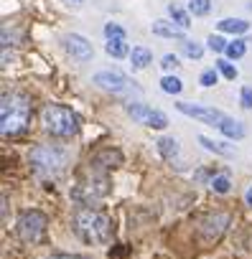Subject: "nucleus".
<instances>
[{
  "label": "nucleus",
  "mask_w": 252,
  "mask_h": 259,
  "mask_svg": "<svg viewBox=\"0 0 252 259\" xmlns=\"http://www.w3.org/2000/svg\"><path fill=\"white\" fill-rule=\"evenodd\" d=\"M49 259H92L87 254H51Z\"/></svg>",
  "instance_id": "2f4dec72"
},
{
  "label": "nucleus",
  "mask_w": 252,
  "mask_h": 259,
  "mask_svg": "<svg viewBox=\"0 0 252 259\" xmlns=\"http://www.w3.org/2000/svg\"><path fill=\"white\" fill-rule=\"evenodd\" d=\"M168 16H171V21L178 26V28H189L191 26V18H189V13L184 11V8H178V6H168Z\"/></svg>",
  "instance_id": "aec40b11"
},
{
  "label": "nucleus",
  "mask_w": 252,
  "mask_h": 259,
  "mask_svg": "<svg viewBox=\"0 0 252 259\" xmlns=\"http://www.w3.org/2000/svg\"><path fill=\"white\" fill-rule=\"evenodd\" d=\"M219 133H222L224 138H229V140H242V138H244V127H242V122L227 117V119L219 124Z\"/></svg>",
  "instance_id": "dca6fc26"
},
{
  "label": "nucleus",
  "mask_w": 252,
  "mask_h": 259,
  "mask_svg": "<svg viewBox=\"0 0 252 259\" xmlns=\"http://www.w3.org/2000/svg\"><path fill=\"white\" fill-rule=\"evenodd\" d=\"M151 61H153L151 49H146V46H135V49L130 51V64H133V69H146Z\"/></svg>",
  "instance_id": "f3484780"
},
{
  "label": "nucleus",
  "mask_w": 252,
  "mask_h": 259,
  "mask_svg": "<svg viewBox=\"0 0 252 259\" xmlns=\"http://www.w3.org/2000/svg\"><path fill=\"white\" fill-rule=\"evenodd\" d=\"M189 11H191L194 16H209L211 0H189Z\"/></svg>",
  "instance_id": "b1692460"
},
{
  "label": "nucleus",
  "mask_w": 252,
  "mask_h": 259,
  "mask_svg": "<svg viewBox=\"0 0 252 259\" xmlns=\"http://www.w3.org/2000/svg\"><path fill=\"white\" fill-rule=\"evenodd\" d=\"M209 186H211V191H214V193H219V196L229 193V188H232V183H229V178H227V176H214V178L209 181Z\"/></svg>",
  "instance_id": "5701e85b"
},
{
  "label": "nucleus",
  "mask_w": 252,
  "mask_h": 259,
  "mask_svg": "<svg viewBox=\"0 0 252 259\" xmlns=\"http://www.w3.org/2000/svg\"><path fill=\"white\" fill-rule=\"evenodd\" d=\"M184 54L189 56V59H201V54H204V49H201V44H196V41H184Z\"/></svg>",
  "instance_id": "a878e982"
},
{
  "label": "nucleus",
  "mask_w": 252,
  "mask_h": 259,
  "mask_svg": "<svg viewBox=\"0 0 252 259\" xmlns=\"http://www.w3.org/2000/svg\"><path fill=\"white\" fill-rule=\"evenodd\" d=\"M229 221H232V216H229V213L214 211V213H209V216H206L199 226H201V234H204L206 239H219V236L227 231Z\"/></svg>",
  "instance_id": "9b49d317"
},
{
  "label": "nucleus",
  "mask_w": 252,
  "mask_h": 259,
  "mask_svg": "<svg viewBox=\"0 0 252 259\" xmlns=\"http://www.w3.org/2000/svg\"><path fill=\"white\" fill-rule=\"evenodd\" d=\"M46 224H49L46 213L31 208V211H23V213L18 216V221H16V234H18V239H21L23 244H33V241H39V239L44 236Z\"/></svg>",
  "instance_id": "423d86ee"
},
{
  "label": "nucleus",
  "mask_w": 252,
  "mask_h": 259,
  "mask_svg": "<svg viewBox=\"0 0 252 259\" xmlns=\"http://www.w3.org/2000/svg\"><path fill=\"white\" fill-rule=\"evenodd\" d=\"M41 119H44L46 133H51L54 138H71L79 130L77 114L69 107H61V104H46L44 112H41Z\"/></svg>",
  "instance_id": "7ed1b4c3"
},
{
  "label": "nucleus",
  "mask_w": 252,
  "mask_h": 259,
  "mask_svg": "<svg viewBox=\"0 0 252 259\" xmlns=\"http://www.w3.org/2000/svg\"><path fill=\"white\" fill-rule=\"evenodd\" d=\"M104 36H107V41H112V38H122L125 41V28L117 26V23H107L104 26Z\"/></svg>",
  "instance_id": "bb28decb"
},
{
  "label": "nucleus",
  "mask_w": 252,
  "mask_h": 259,
  "mask_svg": "<svg viewBox=\"0 0 252 259\" xmlns=\"http://www.w3.org/2000/svg\"><path fill=\"white\" fill-rule=\"evenodd\" d=\"M107 191H110V181H107V176H104V173H92L89 181L77 183V186L71 188V198H74L79 206H89V208H94L97 201L107 196Z\"/></svg>",
  "instance_id": "39448f33"
},
{
  "label": "nucleus",
  "mask_w": 252,
  "mask_h": 259,
  "mask_svg": "<svg viewBox=\"0 0 252 259\" xmlns=\"http://www.w3.org/2000/svg\"><path fill=\"white\" fill-rule=\"evenodd\" d=\"M244 51H247V41H242V38H234V41H229V46H227V56L229 59H239V56H244Z\"/></svg>",
  "instance_id": "4be33fe9"
},
{
  "label": "nucleus",
  "mask_w": 252,
  "mask_h": 259,
  "mask_svg": "<svg viewBox=\"0 0 252 259\" xmlns=\"http://www.w3.org/2000/svg\"><path fill=\"white\" fill-rule=\"evenodd\" d=\"M244 203L252 208V186H249V188H247V193H244Z\"/></svg>",
  "instance_id": "473e14b6"
},
{
  "label": "nucleus",
  "mask_w": 252,
  "mask_h": 259,
  "mask_svg": "<svg viewBox=\"0 0 252 259\" xmlns=\"http://www.w3.org/2000/svg\"><path fill=\"white\" fill-rule=\"evenodd\" d=\"M217 81H219V71H217V69H206V71L199 76V84H201V87H214Z\"/></svg>",
  "instance_id": "cd10ccee"
},
{
  "label": "nucleus",
  "mask_w": 252,
  "mask_h": 259,
  "mask_svg": "<svg viewBox=\"0 0 252 259\" xmlns=\"http://www.w3.org/2000/svg\"><path fill=\"white\" fill-rule=\"evenodd\" d=\"M31 122V99L21 92H6L0 99V133L6 138L21 135Z\"/></svg>",
  "instance_id": "f03ea898"
},
{
  "label": "nucleus",
  "mask_w": 252,
  "mask_h": 259,
  "mask_svg": "<svg viewBox=\"0 0 252 259\" xmlns=\"http://www.w3.org/2000/svg\"><path fill=\"white\" fill-rule=\"evenodd\" d=\"M125 112H128V117H133L138 124H146L151 130H166L168 127V117L161 109H153L148 104L130 102V104H125Z\"/></svg>",
  "instance_id": "0eeeda50"
},
{
  "label": "nucleus",
  "mask_w": 252,
  "mask_h": 259,
  "mask_svg": "<svg viewBox=\"0 0 252 259\" xmlns=\"http://www.w3.org/2000/svg\"><path fill=\"white\" fill-rule=\"evenodd\" d=\"M176 109L186 117H194L204 124H222L227 119V114L222 109H214V107H204V104H191V102H176Z\"/></svg>",
  "instance_id": "1a4fd4ad"
},
{
  "label": "nucleus",
  "mask_w": 252,
  "mask_h": 259,
  "mask_svg": "<svg viewBox=\"0 0 252 259\" xmlns=\"http://www.w3.org/2000/svg\"><path fill=\"white\" fill-rule=\"evenodd\" d=\"M217 26H219V31H224V33H234V36L249 31V23L242 21V18H224V21H219Z\"/></svg>",
  "instance_id": "a211bd4d"
},
{
  "label": "nucleus",
  "mask_w": 252,
  "mask_h": 259,
  "mask_svg": "<svg viewBox=\"0 0 252 259\" xmlns=\"http://www.w3.org/2000/svg\"><path fill=\"white\" fill-rule=\"evenodd\" d=\"M217 71H219L224 79H229V81H234V79H237V69H234L229 61H224V59H219V61H217Z\"/></svg>",
  "instance_id": "393cba45"
},
{
  "label": "nucleus",
  "mask_w": 252,
  "mask_h": 259,
  "mask_svg": "<svg viewBox=\"0 0 252 259\" xmlns=\"http://www.w3.org/2000/svg\"><path fill=\"white\" fill-rule=\"evenodd\" d=\"M71 3H84V0H71Z\"/></svg>",
  "instance_id": "72a5a7b5"
},
{
  "label": "nucleus",
  "mask_w": 252,
  "mask_h": 259,
  "mask_svg": "<svg viewBox=\"0 0 252 259\" xmlns=\"http://www.w3.org/2000/svg\"><path fill=\"white\" fill-rule=\"evenodd\" d=\"M104 51H107L112 59L130 56V49H128V44H125L122 38H112V41H107V44H104Z\"/></svg>",
  "instance_id": "6ab92c4d"
},
{
  "label": "nucleus",
  "mask_w": 252,
  "mask_h": 259,
  "mask_svg": "<svg viewBox=\"0 0 252 259\" xmlns=\"http://www.w3.org/2000/svg\"><path fill=\"white\" fill-rule=\"evenodd\" d=\"M64 49H66V54H71V59H77V61H92V56H94L92 44H89L84 36H79V33H69V36L64 38Z\"/></svg>",
  "instance_id": "9d476101"
},
{
  "label": "nucleus",
  "mask_w": 252,
  "mask_h": 259,
  "mask_svg": "<svg viewBox=\"0 0 252 259\" xmlns=\"http://www.w3.org/2000/svg\"><path fill=\"white\" fill-rule=\"evenodd\" d=\"M161 89H163L166 94H181L184 81H181L178 76H163V79H161Z\"/></svg>",
  "instance_id": "412c9836"
},
{
  "label": "nucleus",
  "mask_w": 252,
  "mask_h": 259,
  "mask_svg": "<svg viewBox=\"0 0 252 259\" xmlns=\"http://www.w3.org/2000/svg\"><path fill=\"white\" fill-rule=\"evenodd\" d=\"M156 145H158L161 158H163V160H168V163H173V160L178 158V153H181V148H178V140H176V138H161Z\"/></svg>",
  "instance_id": "ddd939ff"
},
{
  "label": "nucleus",
  "mask_w": 252,
  "mask_h": 259,
  "mask_svg": "<svg viewBox=\"0 0 252 259\" xmlns=\"http://www.w3.org/2000/svg\"><path fill=\"white\" fill-rule=\"evenodd\" d=\"M122 163V155L117 153V150H112V148H107V150H99L92 160H89V165H92V173H104L107 176V170H112V168H117Z\"/></svg>",
  "instance_id": "f8f14e48"
},
{
  "label": "nucleus",
  "mask_w": 252,
  "mask_h": 259,
  "mask_svg": "<svg viewBox=\"0 0 252 259\" xmlns=\"http://www.w3.org/2000/svg\"><path fill=\"white\" fill-rule=\"evenodd\" d=\"M97 87L112 92V94H130V92H140V87L135 81H130L125 74L120 71H97L94 79H92Z\"/></svg>",
  "instance_id": "6e6552de"
},
{
  "label": "nucleus",
  "mask_w": 252,
  "mask_h": 259,
  "mask_svg": "<svg viewBox=\"0 0 252 259\" xmlns=\"http://www.w3.org/2000/svg\"><path fill=\"white\" fill-rule=\"evenodd\" d=\"M206 44H209V49H211V51H217V54L227 51V46H229V44H227V41H224L222 36H214V33H211V36L206 38Z\"/></svg>",
  "instance_id": "c85d7f7f"
},
{
  "label": "nucleus",
  "mask_w": 252,
  "mask_h": 259,
  "mask_svg": "<svg viewBox=\"0 0 252 259\" xmlns=\"http://www.w3.org/2000/svg\"><path fill=\"white\" fill-rule=\"evenodd\" d=\"M199 143H201L209 153H214V155H222V158H232V155H234V145H229V143H214V140L206 138V135H199Z\"/></svg>",
  "instance_id": "4468645a"
},
{
  "label": "nucleus",
  "mask_w": 252,
  "mask_h": 259,
  "mask_svg": "<svg viewBox=\"0 0 252 259\" xmlns=\"http://www.w3.org/2000/svg\"><path fill=\"white\" fill-rule=\"evenodd\" d=\"M153 33L161 38H184V28H178L171 21H156L153 23Z\"/></svg>",
  "instance_id": "2eb2a0df"
},
{
  "label": "nucleus",
  "mask_w": 252,
  "mask_h": 259,
  "mask_svg": "<svg viewBox=\"0 0 252 259\" xmlns=\"http://www.w3.org/2000/svg\"><path fill=\"white\" fill-rule=\"evenodd\" d=\"M239 104H242L244 109H252V87H242V92H239Z\"/></svg>",
  "instance_id": "c756f323"
},
{
  "label": "nucleus",
  "mask_w": 252,
  "mask_h": 259,
  "mask_svg": "<svg viewBox=\"0 0 252 259\" xmlns=\"http://www.w3.org/2000/svg\"><path fill=\"white\" fill-rule=\"evenodd\" d=\"M71 229L74 234L84 241V244H110L112 239V221L89 206H77L74 216H71Z\"/></svg>",
  "instance_id": "f257e3e1"
},
{
  "label": "nucleus",
  "mask_w": 252,
  "mask_h": 259,
  "mask_svg": "<svg viewBox=\"0 0 252 259\" xmlns=\"http://www.w3.org/2000/svg\"><path fill=\"white\" fill-rule=\"evenodd\" d=\"M161 66H163L166 71H173V69L178 66V56H176V54H166V56L161 59Z\"/></svg>",
  "instance_id": "7c9ffc66"
},
{
  "label": "nucleus",
  "mask_w": 252,
  "mask_h": 259,
  "mask_svg": "<svg viewBox=\"0 0 252 259\" xmlns=\"http://www.w3.org/2000/svg\"><path fill=\"white\" fill-rule=\"evenodd\" d=\"M28 163L39 176H59L66 165V153L56 145H36L28 153Z\"/></svg>",
  "instance_id": "20e7f679"
}]
</instances>
